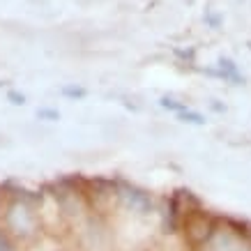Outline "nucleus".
<instances>
[{"instance_id": "f257e3e1", "label": "nucleus", "mask_w": 251, "mask_h": 251, "mask_svg": "<svg viewBox=\"0 0 251 251\" xmlns=\"http://www.w3.org/2000/svg\"><path fill=\"white\" fill-rule=\"evenodd\" d=\"M214 228L212 224L207 221L205 214H194V217H187V237H189L191 244H203L212 237Z\"/></svg>"}, {"instance_id": "f03ea898", "label": "nucleus", "mask_w": 251, "mask_h": 251, "mask_svg": "<svg viewBox=\"0 0 251 251\" xmlns=\"http://www.w3.org/2000/svg\"><path fill=\"white\" fill-rule=\"evenodd\" d=\"M125 198L129 201V205L134 207V210H138V212H150L152 210V201H150V196L145 194V191L136 189V187H129V184H125Z\"/></svg>"}, {"instance_id": "7ed1b4c3", "label": "nucleus", "mask_w": 251, "mask_h": 251, "mask_svg": "<svg viewBox=\"0 0 251 251\" xmlns=\"http://www.w3.org/2000/svg\"><path fill=\"white\" fill-rule=\"evenodd\" d=\"M217 67L221 69V76H224V81H230L233 85H244V83H247V81H244V76L240 74L237 65L230 60V58H226V55H219Z\"/></svg>"}, {"instance_id": "20e7f679", "label": "nucleus", "mask_w": 251, "mask_h": 251, "mask_svg": "<svg viewBox=\"0 0 251 251\" xmlns=\"http://www.w3.org/2000/svg\"><path fill=\"white\" fill-rule=\"evenodd\" d=\"M177 115V120H182V122H189V125H205V115L203 113H198V111H191V108H184V111H180V113H175Z\"/></svg>"}, {"instance_id": "39448f33", "label": "nucleus", "mask_w": 251, "mask_h": 251, "mask_svg": "<svg viewBox=\"0 0 251 251\" xmlns=\"http://www.w3.org/2000/svg\"><path fill=\"white\" fill-rule=\"evenodd\" d=\"M60 95L62 97H69V99H83L85 95H88V90L81 88V85H62Z\"/></svg>"}, {"instance_id": "423d86ee", "label": "nucleus", "mask_w": 251, "mask_h": 251, "mask_svg": "<svg viewBox=\"0 0 251 251\" xmlns=\"http://www.w3.org/2000/svg\"><path fill=\"white\" fill-rule=\"evenodd\" d=\"M161 108H166V111H173V113H180V111H184V108H189L184 101H177V99L173 97H161L159 99Z\"/></svg>"}, {"instance_id": "0eeeda50", "label": "nucleus", "mask_w": 251, "mask_h": 251, "mask_svg": "<svg viewBox=\"0 0 251 251\" xmlns=\"http://www.w3.org/2000/svg\"><path fill=\"white\" fill-rule=\"evenodd\" d=\"M203 19H205V23L212 28V30H219L221 28V14H217V12H212V9H205V14H203Z\"/></svg>"}, {"instance_id": "6e6552de", "label": "nucleus", "mask_w": 251, "mask_h": 251, "mask_svg": "<svg viewBox=\"0 0 251 251\" xmlns=\"http://www.w3.org/2000/svg\"><path fill=\"white\" fill-rule=\"evenodd\" d=\"M37 118L39 120H60V111H55V108H37Z\"/></svg>"}, {"instance_id": "1a4fd4ad", "label": "nucleus", "mask_w": 251, "mask_h": 251, "mask_svg": "<svg viewBox=\"0 0 251 251\" xmlns=\"http://www.w3.org/2000/svg\"><path fill=\"white\" fill-rule=\"evenodd\" d=\"M7 101H12L14 106H23V104H25V95H23V92H16V90H7Z\"/></svg>"}, {"instance_id": "9d476101", "label": "nucleus", "mask_w": 251, "mask_h": 251, "mask_svg": "<svg viewBox=\"0 0 251 251\" xmlns=\"http://www.w3.org/2000/svg\"><path fill=\"white\" fill-rule=\"evenodd\" d=\"M173 53L177 55V58H182V60H187L189 65H194V55H196V51H194V49H189V51H184V49H175Z\"/></svg>"}, {"instance_id": "9b49d317", "label": "nucleus", "mask_w": 251, "mask_h": 251, "mask_svg": "<svg viewBox=\"0 0 251 251\" xmlns=\"http://www.w3.org/2000/svg\"><path fill=\"white\" fill-rule=\"evenodd\" d=\"M0 251H14V249H12V247H9L7 237H0Z\"/></svg>"}, {"instance_id": "f8f14e48", "label": "nucleus", "mask_w": 251, "mask_h": 251, "mask_svg": "<svg viewBox=\"0 0 251 251\" xmlns=\"http://www.w3.org/2000/svg\"><path fill=\"white\" fill-rule=\"evenodd\" d=\"M212 108H214V111H219V113H221V111H226V106H221V104H217V101H212Z\"/></svg>"}, {"instance_id": "ddd939ff", "label": "nucleus", "mask_w": 251, "mask_h": 251, "mask_svg": "<svg viewBox=\"0 0 251 251\" xmlns=\"http://www.w3.org/2000/svg\"><path fill=\"white\" fill-rule=\"evenodd\" d=\"M249 51H251V42H249Z\"/></svg>"}]
</instances>
